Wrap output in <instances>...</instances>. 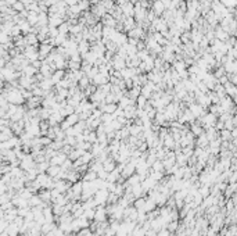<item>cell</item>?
<instances>
[{"instance_id":"obj_1","label":"cell","mask_w":237,"mask_h":236,"mask_svg":"<svg viewBox=\"0 0 237 236\" xmlns=\"http://www.w3.org/2000/svg\"><path fill=\"white\" fill-rule=\"evenodd\" d=\"M108 196H110V193L107 192V189H100V190L96 192L95 200L97 201V204H103V203H105L108 200Z\"/></svg>"},{"instance_id":"obj_2","label":"cell","mask_w":237,"mask_h":236,"mask_svg":"<svg viewBox=\"0 0 237 236\" xmlns=\"http://www.w3.org/2000/svg\"><path fill=\"white\" fill-rule=\"evenodd\" d=\"M105 215H107V211L103 208V207H99V210L96 211V215H95V220L99 222H103V221L105 220Z\"/></svg>"},{"instance_id":"obj_3","label":"cell","mask_w":237,"mask_h":236,"mask_svg":"<svg viewBox=\"0 0 237 236\" xmlns=\"http://www.w3.org/2000/svg\"><path fill=\"white\" fill-rule=\"evenodd\" d=\"M114 167H115V164L112 163L111 160H107L105 163H103V169H104V171H107V172L114 171Z\"/></svg>"},{"instance_id":"obj_4","label":"cell","mask_w":237,"mask_h":236,"mask_svg":"<svg viewBox=\"0 0 237 236\" xmlns=\"http://www.w3.org/2000/svg\"><path fill=\"white\" fill-rule=\"evenodd\" d=\"M168 228H169V231H171V232L176 231V228H178V222H176V221H172V222L168 225Z\"/></svg>"},{"instance_id":"obj_5","label":"cell","mask_w":237,"mask_h":236,"mask_svg":"<svg viewBox=\"0 0 237 236\" xmlns=\"http://www.w3.org/2000/svg\"><path fill=\"white\" fill-rule=\"evenodd\" d=\"M158 236H169V232L166 231L165 228H162V231H161L159 233H158Z\"/></svg>"}]
</instances>
